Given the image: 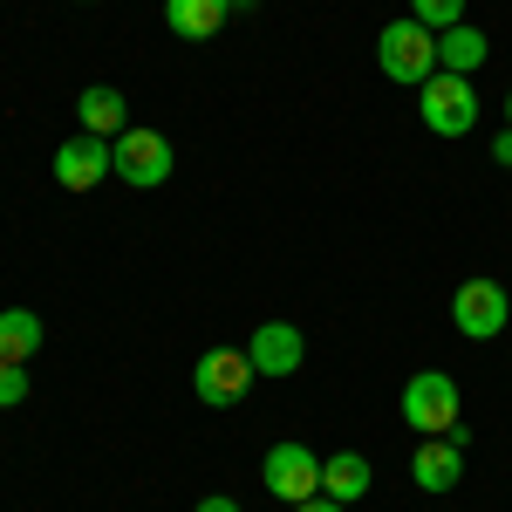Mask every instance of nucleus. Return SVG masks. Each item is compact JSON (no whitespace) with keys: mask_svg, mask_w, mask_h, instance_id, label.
I'll return each instance as SVG.
<instances>
[{"mask_svg":"<svg viewBox=\"0 0 512 512\" xmlns=\"http://www.w3.org/2000/svg\"><path fill=\"white\" fill-rule=\"evenodd\" d=\"M492 164H499V171H512V130H499V137H492Z\"/></svg>","mask_w":512,"mask_h":512,"instance_id":"obj_18","label":"nucleus"},{"mask_svg":"<svg viewBox=\"0 0 512 512\" xmlns=\"http://www.w3.org/2000/svg\"><path fill=\"white\" fill-rule=\"evenodd\" d=\"M48 328H41L35 308H0V362H35Z\"/></svg>","mask_w":512,"mask_h":512,"instance_id":"obj_14","label":"nucleus"},{"mask_svg":"<svg viewBox=\"0 0 512 512\" xmlns=\"http://www.w3.org/2000/svg\"><path fill=\"white\" fill-rule=\"evenodd\" d=\"M198 512H239V499H226V492H205V499H198Z\"/></svg>","mask_w":512,"mask_h":512,"instance_id":"obj_20","label":"nucleus"},{"mask_svg":"<svg viewBox=\"0 0 512 512\" xmlns=\"http://www.w3.org/2000/svg\"><path fill=\"white\" fill-rule=\"evenodd\" d=\"M506 130H512V89H506Z\"/></svg>","mask_w":512,"mask_h":512,"instance_id":"obj_21","label":"nucleus"},{"mask_svg":"<svg viewBox=\"0 0 512 512\" xmlns=\"http://www.w3.org/2000/svg\"><path fill=\"white\" fill-rule=\"evenodd\" d=\"M55 185L62 192H96L103 178H117V151H110V137H89V130H76L62 151H55Z\"/></svg>","mask_w":512,"mask_h":512,"instance_id":"obj_8","label":"nucleus"},{"mask_svg":"<svg viewBox=\"0 0 512 512\" xmlns=\"http://www.w3.org/2000/svg\"><path fill=\"white\" fill-rule=\"evenodd\" d=\"M410 478H417V492H458V478H465V444L424 437L417 458H410Z\"/></svg>","mask_w":512,"mask_h":512,"instance_id":"obj_10","label":"nucleus"},{"mask_svg":"<svg viewBox=\"0 0 512 512\" xmlns=\"http://www.w3.org/2000/svg\"><path fill=\"white\" fill-rule=\"evenodd\" d=\"M76 123L89 130V137H123V130H130V103H123V89H110V82L82 89V96H76Z\"/></svg>","mask_w":512,"mask_h":512,"instance_id":"obj_12","label":"nucleus"},{"mask_svg":"<svg viewBox=\"0 0 512 512\" xmlns=\"http://www.w3.org/2000/svg\"><path fill=\"white\" fill-rule=\"evenodd\" d=\"M233 7H253V0H233Z\"/></svg>","mask_w":512,"mask_h":512,"instance_id":"obj_22","label":"nucleus"},{"mask_svg":"<svg viewBox=\"0 0 512 512\" xmlns=\"http://www.w3.org/2000/svg\"><path fill=\"white\" fill-rule=\"evenodd\" d=\"M369 485H376V478H369V458H362V451H335V458H321V492H328V499L355 506Z\"/></svg>","mask_w":512,"mask_h":512,"instance_id":"obj_15","label":"nucleus"},{"mask_svg":"<svg viewBox=\"0 0 512 512\" xmlns=\"http://www.w3.org/2000/svg\"><path fill=\"white\" fill-rule=\"evenodd\" d=\"M110 151H117V178L137 185V192H158L171 178V137L151 130V123H130L123 137H110Z\"/></svg>","mask_w":512,"mask_h":512,"instance_id":"obj_5","label":"nucleus"},{"mask_svg":"<svg viewBox=\"0 0 512 512\" xmlns=\"http://www.w3.org/2000/svg\"><path fill=\"white\" fill-rule=\"evenodd\" d=\"M246 355H253L260 376H294V369L308 362V335H301L294 321H260L253 342H246Z\"/></svg>","mask_w":512,"mask_h":512,"instance_id":"obj_9","label":"nucleus"},{"mask_svg":"<svg viewBox=\"0 0 512 512\" xmlns=\"http://www.w3.org/2000/svg\"><path fill=\"white\" fill-rule=\"evenodd\" d=\"M485 55H492V41L478 35L472 21H458V28H444V35H437V69H444V76H478V69H485Z\"/></svg>","mask_w":512,"mask_h":512,"instance_id":"obj_13","label":"nucleus"},{"mask_svg":"<svg viewBox=\"0 0 512 512\" xmlns=\"http://www.w3.org/2000/svg\"><path fill=\"white\" fill-rule=\"evenodd\" d=\"M403 424L424 437H451V444H465V424H458V376H444V369H417L410 383H403Z\"/></svg>","mask_w":512,"mask_h":512,"instance_id":"obj_1","label":"nucleus"},{"mask_svg":"<svg viewBox=\"0 0 512 512\" xmlns=\"http://www.w3.org/2000/svg\"><path fill=\"white\" fill-rule=\"evenodd\" d=\"M287 512H349V506H342V499H328V492H321V499H301V506H287Z\"/></svg>","mask_w":512,"mask_h":512,"instance_id":"obj_19","label":"nucleus"},{"mask_svg":"<svg viewBox=\"0 0 512 512\" xmlns=\"http://www.w3.org/2000/svg\"><path fill=\"white\" fill-rule=\"evenodd\" d=\"M28 403V362H0V410Z\"/></svg>","mask_w":512,"mask_h":512,"instance_id":"obj_17","label":"nucleus"},{"mask_svg":"<svg viewBox=\"0 0 512 512\" xmlns=\"http://www.w3.org/2000/svg\"><path fill=\"white\" fill-rule=\"evenodd\" d=\"M233 21V0H164V28L178 41H212Z\"/></svg>","mask_w":512,"mask_h":512,"instance_id":"obj_11","label":"nucleus"},{"mask_svg":"<svg viewBox=\"0 0 512 512\" xmlns=\"http://www.w3.org/2000/svg\"><path fill=\"white\" fill-rule=\"evenodd\" d=\"M410 21H424L431 35H444V28L465 21V0H410Z\"/></svg>","mask_w":512,"mask_h":512,"instance_id":"obj_16","label":"nucleus"},{"mask_svg":"<svg viewBox=\"0 0 512 512\" xmlns=\"http://www.w3.org/2000/svg\"><path fill=\"white\" fill-rule=\"evenodd\" d=\"M417 110H424V130H437V137H465V130L478 123L472 76H444V69H437V76L417 89Z\"/></svg>","mask_w":512,"mask_h":512,"instance_id":"obj_6","label":"nucleus"},{"mask_svg":"<svg viewBox=\"0 0 512 512\" xmlns=\"http://www.w3.org/2000/svg\"><path fill=\"white\" fill-rule=\"evenodd\" d=\"M253 383H260V369H253L246 349H205L198 369H192V396L205 403V410H233V403H246Z\"/></svg>","mask_w":512,"mask_h":512,"instance_id":"obj_3","label":"nucleus"},{"mask_svg":"<svg viewBox=\"0 0 512 512\" xmlns=\"http://www.w3.org/2000/svg\"><path fill=\"white\" fill-rule=\"evenodd\" d=\"M260 485L274 492L280 506H301V499H321V458L301 444V437H280L274 451L260 458Z\"/></svg>","mask_w":512,"mask_h":512,"instance_id":"obj_4","label":"nucleus"},{"mask_svg":"<svg viewBox=\"0 0 512 512\" xmlns=\"http://www.w3.org/2000/svg\"><path fill=\"white\" fill-rule=\"evenodd\" d=\"M76 7H96V0H76Z\"/></svg>","mask_w":512,"mask_h":512,"instance_id":"obj_23","label":"nucleus"},{"mask_svg":"<svg viewBox=\"0 0 512 512\" xmlns=\"http://www.w3.org/2000/svg\"><path fill=\"white\" fill-rule=\"evenodd\" d=\"M451 321H458L465 342H492V335H506V321H512V294L499 280H458Z\"/></svg>","mask_w":512,"mask_h":512,"instance_id":"obj_7","label":"nucleus"},{"mask_svg":"<svg viewBox=\"0 0 512 512\" xmlns=\"http://www.w3.org/2000/svg\"><path fill=\"white\" fill-rule=\"evenodd\" d=\"M376 69L390 82H403V89H424V82L437 76V35L424 28V21H390L383 35H376Z\"/></svg>","mask_w":512,"mask_h":512,"instance_id":"obj_2","label":"nucleus"}]
</instances>
